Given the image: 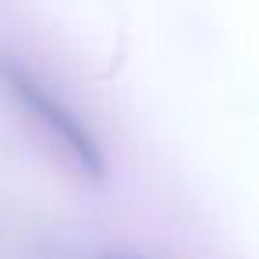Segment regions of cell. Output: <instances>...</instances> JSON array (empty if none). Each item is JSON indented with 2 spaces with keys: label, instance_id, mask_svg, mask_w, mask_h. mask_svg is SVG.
Returning <instances> with one entry per match:
<instances>
[{
  "label": "cell",
  "instance_id": "cell-1",
  "mask_svg": "<svg viewBox=\"0 0 259 259\" xmlns=\"http://www.w3.org/2000/svg\"><path fill=\"white\" fill-rule=\"evenodd\" d=\"M0 75L8 78V85L15 89V96L75 153V160L82 163V167H89V170H100L103 167V156H100V149H96V142H93V135L82 128V121L64 107V103H57L32 75H25V71H18V68H0Z\"/></svg>",
  "mask_w": 259,
  "mask_h": 259
}]
</instances>
